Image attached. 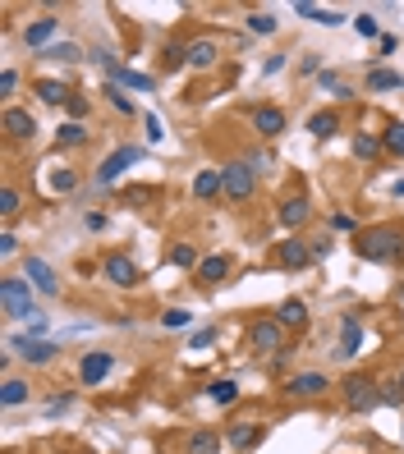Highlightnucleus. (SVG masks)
Returning a JSON list of instances; mask_svg holds the SVG:
<instances>
[{
    "instance_id": "1",
    "label": "nucleus",
    "mask_w": 404,
    "mask_h": 454,
    "mask_svg": "<svg viewBox=\"0 0 404 454\" xmlns=\"http://www.w3.org/2000/svg\"><path fill=\"white\" fill-rule=\"evenodd\" d=\"M359 257L363 262H395V257L404 253V229L395 225H372V229H363L359 234Z\"/></svg>"
},
{
    "instance_id": "7",
    "label": "nucleus",
    "mask_w": 404,
    "mask_h": 454,
    "mask_svg": "<svg viewBox=\"0 0 404 454\" xmlns=\"http://www.w3.org/2000/svg\"><path fill=\"white\" fill-rule=\"evenodd\" d=\"M359 349H363V326H359V317L354 312H344V322H340V349H335V358H359Z\"/></svg>"
},
{
    "instance_id": "18",
    "label": "nucleus",
    "mask_w": 404,
    "mask_h": 454,
    "mask_svg": "<svg viewBox=\"0 0 404 454\" xmlns=\"http://www.w3.org/2000/svg\"><path fill=\"white\" fill-rule=\"evenodd\" d=\"M368 92H386V88H404V74H395V69H372L368 74V83H363Z\"/></svg>"
},
{
    "instance_id": "15",
    "label": "nucleus",
    "mask_w": 404,
    "mask_h": 454,
    "mask_svg": "<svg viewBox=\"0 0 404 454\" xmlns=\"http://www.w3.org/2000/svg\"><path fill=\"white\" fill-rule=\"evenodd\" d=\"M5 129H9V138H33L37 120L28 110H18V106H9V110H5Z\"/></svg>"
},
{
    "instance_id": "13",
    "label": "nucleus",
    "mask_w": 404,
    "mask_h": 454,
    "mask_svg": "<svg viewBox=\"0 0 404 454\" xmlns=\"http://www.w3.org/2000/svg\"><path fill=\"white\" fill-rule=\"evenodd\" d=\"M253 129L262 133V138H276V133L285 129V110H281V106H262V110H253Z\"/></svg>"
},
{
    "instance_id": "2",
    "label": "nucleus",
    "mask_w": 404,
    "mask_h": 454,
    "mask_svg": "<svg viewBox=\"0 0 404 454\" xmlns=\"http://www.w3.org/2000/svg\"><path fill=\"white\" fill-rule=\"evenodd\" d=\"M0 307H5V317H28L33 322V285H28L23 276H9L0 280Z\"/></svg>"
},
{
    "instance_id": "29",
    "label": "nucleus",
    "mask_w": 404,
    "mask_h": 454,
    "mask_svg": "<svg viewBox=\"0 0 404 454\" xmlns=\"http://www.w3.org/2000/svg\"><path fill=\"white\" fill-rule=\"evenodd\" d=\"M37 92H42V101L60 106V101H64V92H69V88H64V83H55V79H46V83H37Z\"/></svg>"
},
{
    "instance_id": "27",
    "label": "nucleus",
    "mask_w": 404,
    "mask_h": 454,
    "mask_svg": "<svg viewBox=\"0 0 404 454\" xmlns=\"http://www.w3.org/2000/svg\"><path fill=\"white\" fill-rule=\"evenodd\" d=\"M207 395H211V404H235V399H239V385H235V381H216Z\"/></svg>"
},
{
    "instance_id": "6",
    "label": "nucleus",
    "mask_w": 404,
    "mask_h": 454,
    "mask_svg": "<svg viewBox=\"0 0 404 454\" xmlns=\"http://www.w3.org/2000/svg\"><path fill=\"white\" fill-rule=\"evenodd\" d=\"M133 161H142V147H120L115 157H106L101 166H97V183H111V179H120L124 170L133 166Z\"/></svg>"
},
{
    "instance_id": "11",
    "label": "nucleus",
    "mask_w": 404,
    "mask_h": 454,
    "mask_svg": "<svg viewBox=\"0 0 404 454\" xmlns=\"http://www.w3.org/2000/svg\"><path fill=\"white\" fill-rule=\"evenodd\" d=\"M326 385H331V381H326L322 372H299V376H290V385H285V390H290L294 399H313V395H322Z\"/></svg>"
},
{
    "instance_id": "16",
    "label": "nucleus",
    "mask_w": 404,
    "mask_h": 454,
    "mask_svg": "<svg viewBox=\"0 0 404 454\" xmlns=\"http://www.w3.org/2000/svg\"><path fill=\"white\" fill-rule=\"evenodd\" d=\"M276 322H281V326H290V331H299V326L308 322L303 298H285V303H281V312H276Z\"/></svg>"
},
{
    "instance_id": "46",
    "label": "nucleus",
    "mask_w": 404,
    "mask_h": 454,
    "mask_svg": "<svg viewBox=\"0 0 404 454\" xmlns=\"http://www.w3.org/2000/svg\"><path fill=\"white\" fill-rule=\"evenodd\" d=\"M211 340H216V331H198V335H193V349H207Z\"/></svg>"
},
{
    "instance_id": "3",
    "label": "nucleus",
    "mask_w": 404,
    "mask_h": 454,
    "mask_svg": "<svg viewBox=\"0 0 404 454\" xmlns=\"http://www.w3.org/2000/svg\"><path fill=\"white\" fill-rule=\"evenodd\" d=\"M344 404H349L354 413L377 409V404H381V385L368 381V376H349V381H344Z\"/></svg>"
},
{
    "instance_id": "4",
    "label": "nucleus",
    "mask_w": 404,
    "mask_h": 454,
    "mask_svg": "<svg viewBox=\"0 0 404 454\" xmlns=\"http://www.w3.org/2000/svg\"><path fill=\"white\" fill-rule=\"evenodd\" d=\"M220 183H225V198L244 202L248 193H253V161H230V166L220 170Z\"/></svg>"
},
{
    "instance_id": "14",
    "label": "nucleus",
    "mask_w": 404,
    "mask_h": 454,
    "mask_svg": "<svg viewBox=\"0 0 404 454\" xmlns=\"http://www.w3.org/2000/svg\"><path fill=\"white\" fill-rule=\"evenodd\" d=\"M313 262V248L303 244V239H285L281 244V266H290V271H299V266Z\"/></svg>"
},
{
    "instance_id": "5",
    "label": "nucleus",
    "mask_w": 404,
    "mask_h": 454,
    "mask_svg": "<svg viewBox=\"0 0 404 454\" xmlns=\"http://www.w3.org/2000/svg\"><path fill=\"white\" fill-rule=\"evenodd\" d=\"M285 344V326L281 322H253V331H248V349L253 353H276Z\"/></svg>"
},
{
    "instance_id": "38",
    "label": "nucleus",
    "mask_w": 404,
    "mask_h": 454,
    "mask_svg": "<svg viewBox=\"0 0 404 454\" xmlns=\"http://www.w3.org/2000/svg\"><path fill=\"white\" fill-rule=\"evenodd\" d=\"M83 138H88L83 124H64V129H60V142H83Z\"/></svg>"
},
{
    "instance_id": "47",
    "label": "nucleus",
    "mask_w": 404,
    "mask_h": 454,
    "mask_svg": "<svg viewBox=\"0 0 404 454\" xmlns=\"http://www.w3.org/2000/svg\"><path fill=\"white\" fill-rule=\"evenodd\" d=\"M400 390H404V372H400Z\"/></svg>"
},
{
    "instance_id": "42",
    "label": "nucleus",
    "mask_w": 404,
    "mask_h": 454,
    "mask_svg": "<svg viewBox=\"0 0 404 454\" xmlns=\"http://www.w3.org/2000/svg\"><path fill=\"white\" fill-rule=\"evenodd\" d=\"M14 88H18V74L5 69V74H0V92H14Z\"/></svg>"
},
{
    "instance_id": "43",
    "label": "nucleus",
    "mask_w": 404,
    "mask_h": 454,
    "mask_svg": "<svg viewBox=\"0 0 404 454\" xmlns=\"http://www.w3.org/2000/svg\"><path fill=\"white\" fill-rule=\"evenodd\" d=\"M106 96H111V101H115V110H133V106H129V96H124V92H115V88H106Z\"/></svg>"
},
{
    "instance_id": "37",
    "label": "nucleus",
    "mask_w": 404,
    "mask_h": 454,
    "mask_svg": "<svg viewBox=\"0 0 404 454\" xmlns=\"http://www.w3.org/2000/svg\"><path fill=\"white\" fill-rule=\"evenodd\" d=\"M18 202H23V198H18L14 188H5V193H0V211H5V216H14V211H18Z\"/></svg>"
},
{
    "instance_id": "45",
    "label": "nucleus",
    "mask_w": 404,
    "mask_h": 454,
    "mask_svg": "<svg viewBox=\"0 0 404 454\" xmlns=\"http://www.w3.org/2000/svg\"><path fill=\"white\" fill-rule=\"evenodd\" d=\"M14 248H18V239H14V234H0V253L14 257Z\"/></svg>"
},
{
    "instance_id": "35",
    "label": "nucleus",
    "mask_w": 404,
    "mask_h": 454,
    "mask_svg": "<svg viewBox=\"0 0 404 454\" xmlns=\"http://www.w3.org/2000/svg\"><path fill=\"white\" fill-rule=\"evenodd\" d=\"M170 262H175V266H193V262H198V253H193L189 244H179V248H170Z\"/></svg>"
},
{
    "instance_id": "33",
    "label": "nucleus",
    "mask_w": 404,
    "mask_h": 454,
    "mask_svg": "<svg viewBox=\"0 0 404 454\" xmlns=\"http://www.w3.org/2000/svg\"><path fill=\"white\" fill-rule=\"evenodd\" d=\"M46 55H51V60H69V64H74V60H79L83 51H79V46H74V42H60V46H51V51H46Z\"/></svg>"
},
{
    "instance_id": "44",
    "label": "nucleus",
    "mask_w": 404,
    "mask_h": 454,
    "mask_svg": "<svg viewBox=\"0 0 404 454\" xmlns=\"http://www.w3.org/2000/svg\"><path fill=\"white\" fill-rule=\"evenodd\" d=\"M69 115H74V124H79L83 115H88V101H83V96H74V101H69Z\"/></svg>"
},
{
    "instance_id": "10",
    "label": "nucleus",
    "mask_w": 404,
    "mask_h": 454,
    "mask_svg": "<svg viewBox=\"0 0 404 454\" xmlns=\"http://www.w3.org/2000/svg\"><path fill=\"white\" fill-rule=\"evenodd\" d=\"M111 353H106V349H92L88 353V358H83L79 363V376H83V385H97V381H106V372H111Z\"/></svg>"
},
{
    "instance_id": "25",
    "label": "nucleus",
    "mask_w": 404,
    "mask_h": 454,
    "mask_svg": "<svg viewBox=\"0 0 404 454\" xmlns=\"http://www.w3.org/2000/svg\"><path fill=\"white\" fill-rule=\"evenodd\" d=\"M308 129H313L317 138H331V133L340 129V120H335L331 110H322V115H313V120H308Z\"/></svg>"
},
{
    "instance_id": "12",
    "label": "nucleus",
    "mask_w": 404,
    "mask_h": 454,
    "mask_svg": "<svg viewBox=\"0 0 404 454\" xmlns=\"http://www.w3.org/2000/svg\"><path fill=\"white\" fill-rule=\"evenodd\" d=\"M28 285H37L42 294H60V280H55V271L42 257H28Z\"/></svg>"
},
{
    "instance_id": "28",
    "label": "nucleus",
    "mask_w": 404,
    "mask_h": 454,
    "mask_svg": "<svg viewBox=\"0 0 404 454\" xmlns=\"http://www.w3.org/2000/svg\"><path fill=\"white\" fill-rule=\"evenodd\" d=\"M381 147H386V142H377V138H372V133H359V138H354V152H359L363 161H372V157H377Z\"/></svg>"
},
{
    "instance_id": "26",
    "label": "nucleus",
    "mask_w": 404,
    "mask_h": 454,
    "mask_svg": "<svg viewBox=\"0 0 404 454\" xmlns=\"http://www.w3.org/2000/svg\"><path fill=\"white\" fill-rule=\"evenodd\" d=\"M257 441H262V431H257V427H248V422H239V427L230 431V446H239V450L257 446Z\"/></svg>"
},
{
    "instance_id": "36",
    "label": "nucleus",
    "mask_w": 404,
    "mask_h": 454,
    "mask_svg": "<svg viewBox=\"0 0 404 454\" xmlns=\"http://www.w3.org/2000/svg\"><path fill=\"white\" fill-rule=\"evenodd\" d=\"M74 183H79V179H74V170H55V179H51V188H55V193H69V188H74Z\"/></svg>"
},
{
    "instance_id": "23",
    "label": "nucleus",
    "mask_w": 404,
    "mask_h": 454,
    "mask_svg": "<svg viewBox=\"0 0 404 454\" xmlns=\"http://www.w3.org/2000/svg\"><path fill=\"white\" fill-rule=\"evenodd\" d=\"M23 399H28V385L9 376V381H5V390H0V404H5V409H18Z\"/></svg>"
},
{
    "instance_id": "39",
    "label": "nucleus",
    "mask_w": 404,
    "mask_h": 454,
    "mask_svg": "<svg viewBox=\"0 0 404 454\" xmlns=\"http://www.w3.org/2000/svg\"><path fill=\"white\" fill-rule=\"evenodd\" d=\"M404 399V390H400V381H391V385H381V404H400Z\"/></svg>"
},
{
    "instance_id": "17",
    "label": "nucleus",
    "mask_w": 404,
    "mask_h": 454,
    "mask_svg": "<svg viewBox=\"0 0 404 454\" xmlns=\"http://www.w3.org/2000/svg\"><path fill=\"white\" fill-rule=\"evenodd\" d=\"M313 216V207H308L303 198H290V202H281V225H290V229H299L303 220Z\"/></svg>"
},
{
    "instance_id": "9",
    "label": "nucleus",
    "mask_w": 404,
    "mask_h": 454,
    "mask_svg": "<svg viewBox=\"0 0 404 454\" xmlns=\"http://www.w3.org/2000/svg\"><path fill=\"white\" fill-rule=\"evenodd\" d=\"M101 271H106V280H111V285H120V289H133V285H138V266H133L129 257H120V253L106 257Z\"/></svg>"
},
{
    "instance_id": "41",
    "label": "nucleus",
    "mask_w": 404,
    "mask_h": 454,
    "mask_svg": "<svg viewBox=\"0 0 404 454\" xmlns=\"http://www.w3.org/2000/svg\"><path fill=\"white\" fill-rule=\"evenodd\" d=\"M69 404H74V399H69V395H55V399H51V404H46V413H64V409H69Z\"/></svg>"
},
{
    "instance_id": "31",
    "label": "nucleus",
    "mask_w": 404,
    "mask_h": 454,
    "mask_svg": "<svg viewBox=\"0 0 404 454\" xmlns=\"http://www.w3.org/2000/svg\"><path fill=\"white\" fill-rule=\"evenodd\" d=\"M381 142H386V147L395 152V157H404V124L395 120V124H391V129H386V138H381Z\"/></svg>"
},
{
    "instance_id": "22",
    "label": "nucleus",
    "mask_w": 404,
    "mask_h": 454,
    "mask_svg": "<svg viewBox=\"0 0 404 454\" xmlns=\"http://www.w3.org/2000/svg\"><path fill=\"white\" fill-rule=\"evenodd\" d=\"M189 64H193V69H207L211 60H216V42H193L189 46V55H184Z\"/></svg>"
},
{
    "instance_id": "30",
    "label": "nucleus",
    "mask_w": 404,
    "mask_h": 454,
    "mask_svg": "<svg viewBox=\"0 0 404 454\" xmlns=\"http://www.w3.org/2000/svg\"><path fill=\"white\" fill-rule=\"evenodd\" d=\"M189 322H193V312H184V307H170V312L161 317V326H166V331H184Z\"/></svg>"
},
{
    "instance_id": "21",
    "label": "nucleus",
    "mask_w": 404,
    "mask_h": 454,
    "mask_svg": "<svg viewBox=\"0 0 404 454\" xmlns=\"http://www.w3.org/2000/svg\"><path fill=\"white\" fill-rule=\"evenodd\" d=\"M189 454H220V436L216 431H193L189 436Z\"/></svg>"
},
{
    "instance_id": "40",
    "label": "nucleus",
    "mask_w": 404,
    "mask_h": 454,
    "mask_svg": "<svg viewBox=\"0 0 404 454\" xmlns=\"http://www.w3.org/2000/svg\"><path fill=\"white\" fill-rule=\"evenodd\" d=\"M147 138H152V142H161V138H166V129H161V120H157V115H147Z\"/></svg>"
},
{
    "instance_id": "34",
    "label": "nucleus",
    "mask_w": 404,
    "mask_h": 454,
    "mask_svg": "<svg viewBox=\"0 0 404 454\" xmlns=\"http://www.w3.org/2000/svg\"><path fill=\"white\" fill-rule=\"evenodd\" d=\"M248 28H253V33H276V14H266V9H262V14H253V18H248Z\"/></svg>"
},
{
    "instance_id": "8",
    "label": "nucleus",
    "mask_w": 404,
    "mask_h": 454,
    "mask_svg": "<svg viewBox=\"0 0 404 454\" xmlns=\"http://www.w3.org/2000/svg\"><path fill=\"white\" fill-rule=\"evenodd\" d=\"M9 349L28 363H51L55 358V344L51 340H28V335H9Z\"/></svg>"
},
{
    "instance_id": "32",
    "label": "nucleus",
    "mask_w": 404,
    "mask_h": 454,
    "mask_svg": "<svg viewBox=\"0 0 404 454\" xmlns=\"http://www.w3.org/2000/svg\"><path fill=\"white\" fill-rule=\"evenodd\" d=\"M354 33H359V37H381V28H377L372 14H359V18H354Z\"/></svg>"
},
{
    "instance_id": "20",
    "label": "nucleus",
    "mask_w": 404,
    "mask_h": 454,
    "mask_svg": "<svg viewBox=\"0 0 404 454\" xmlns=\"http://www.w3.org/2000/svg\"><path fill=\"white\" fill-rule=\"evenodd\" d=\"M193 193H198L202 202H207V198H216V193H225V183H220L216 170H202V175L193 179Z\"/></svg>"
},
{
    "instance_id": "24",
    "label": "nucleus",
    "mask_w": 404,
    "mask_h": 454,
    "mask_svg": "<svg viewBox=\"0 0 404 454\" xmlns=\"http://www.w3.org/2000/svg\"><path fill=\"white\" fill-rule=\"evenodd\" d=\"M225 257H207V262H198V276L207 280V285H216V280H225Z\"/></svg>"
},
{
    "instance_id": "19",
    "label": "nucleus",
    "mask_w": 404,
    "mask_h": 454,
    "mask_svg": "<svg viewBox=\"0 0 404 454\" xmlns=\"http://www.w3.org/2000/svg\"><path fill=\"white\" fill-rule=\"evenodd\" d=\"M51 37H55V18H37V23H28L23 42H28V46H46Z\"/></svg>"
}]
</instances>
